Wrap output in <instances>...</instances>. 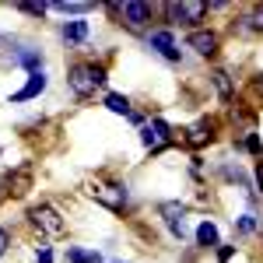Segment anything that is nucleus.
Returning <instances> with one entry per match:
<instances>
[{
	"label": "nucleus",
	"mask_w": 263,
	"mask_h": 263,
	"mask_svg": "<svg viewBox=\"0 0 263 263\" xmlns=\"http://www.w3.org/2000/svg\"><path fill=\"white\" fill-rule=\"evenodd\" d=\"M88 197L95 203H102V207H109V211H123L126 207V190L123 186H116V182H91L88 186Z\"/></svg>",
	"instance_id": "7ed1b4c3"
},
{
	"label": "nucleus",
	"mask_w": 263,
	"mask_h": 263,
	"mask_svg": "<svg viewBox=\"0 0 263 263\" xmlns=\"http://www.w3.org/2000/svg\"><path fill=\"white\" fill-rule=\"evenodd\" d=\"M11 186H14V193H25V190H28V172H18V176L11 179Z\"/></svg>",
	"instance_id": "a211bd4d"
},
{
	"label": "nucleus",
	"mask_w": 263,
	"mask_h": 263,
	"mask_svg": "<svg viewBox=\"0 0 263 263\" xmlns=\"http://www.w3.org/2000/svg\"><path fill=\"white\" fill-rule=\"evenodd\" d=\"M88 35V21H67L63 25V39L67 42H81Z\"/></svg>",
	"instance_id": "f8f14e48"
},
{
	"label": "nucleus",
	"mask_w": 263,
	"mask_h": 263,
	"mask_svg": "<svg viewBox=\"0 0 263 263\" xmlns=\"http://www.w3.org/2000/svg\"><path fill=\"white\" fill-rule=\"evenodd\" d=\"M109 11H116L123 21H126V28H144V21H151V7L141 4V0H126V4H109Z\"/></svg>",
	"instance_id": "20e7f679"
},
{
	"label": "nucleus",
	"mask_w": 263,
	"mask_h": 263,
	"mask_svg": "<svg viewBox=\"0 0 263 263\" xmlns=\"http://www.w3.org/2000/svg\"><path fill=\"white\" fill-rule=\"evenodd\" d=\"M232 253H235L232 246H221V249H218V263H228V260H232Z\"/></svg>",
	"instance_id": "412c9836"
},
{
	"label": "nucleus",
	"mask_w": 263,
	"mask_h": 263,
	"mask_svg": "<svg viewBox=\"0 0 263 263\" xmlns=\"http://www.w3.org/2000/svg\"><path fill=\"white\" fill-rule=\"evenodd\" d=\"M246 21H249V28H256V32H263V4H260V7H256V11H253V14H249Z\"/></svg>",
	"instance_id": "f3484780"
},
{
	"label": "nucleus",
	"mask_w": 263,
	"mask_h": 263,
	"mask_svg": "<svg viewBox=\"0 0 263 263\" xmlns=\"http://www.w3.org/2000/svg\"><path fill=\"white\" fill-rule=\"evenodd\" d=\"M165 11H168L172 21H200L207 14V4H200V0H182V4H165Z\"/></svg>",
	"instance_id": "39448f33"
},
{
	"label": "nucleus",
	"mask_w": 263,
	"mask_h": 263,
	"mask_svg": "<svg viewBox=\"0 0 263 263\" xmlns=\"http://www.w3.org/2000/svg\"><path fill=\"white\" fill-rule=\"evenodd\" d=\"M7 246H11V239H7V232H4V228H0V256H4V253H7Z\"/></svg>",
	"instance_id": "4be33fe9"
},
{
	"label": "nucleus",
	"mask_w": 263,
	"mask_h": 263,
	"mask_svg": "<svg viewBox=\"0 0 263 263\" xmlns=\"http://www.w3.org/2000/svg\"><path fill=\"white\" fill-rule=\"evenodd\" d=\"M211 137H214V123H211V120H200L193 130H190V137H186V141L193 144V147H200V144H207Z\"/></svg>",
	"instance_id": "9d476101"
},
{
	"label": "nucleus",
	"mask_w": 263,
	"mask_h": 263,
	"mask_svg": "<svg viewBox=\"0 0 263 263\" xmlns=\"http://www.w3.org/2000/svg\"><path fill=\"white\" fill-rule=\"evenodd\" d=\"M151 46L155 49H162V57H168V60H179V49H176V39H172V32H151Z\"/></svg>",
	"instance_id": "6e6552de"
},
{
	"label": "nucleus",
	"mask_w": 263,
	"mask_h": 263,
	"mask_svg": "<svg viewBox=\"0 0 263 263\" xmlns=\"http://www.w3.org/2000/svg\"><path fill=\"white\" fill-rule=\"evenodd\" d=\"M239 232H246V235H249V232H256V221H253V214H242V218H239Z\"/></svg>",
	"instance_id": "6ab92c4d"
},
{
	"label": "nucleus",
	"mask_w": 263,
	"mask_h": 263,
	"mask_svg": "<svg viewBox=\"0 0 263 263\" xmlns=\"http://www.w3.org/2000/svg\"><path fill=\"white\" fill-rule=\"evenodd\" d=\"M190 49H197L200 57H214L218 53V35L214 32H203V28H197V32H190Z\"/></svg>",
	"instance_id": "0eeeda50"
},
{
	"label": "nucleus",
	"mask_w": 263,
	"mask_h": 263,
	"mask_svg": "<svg viewBox=\"0 0 263 263\" xmlns=\"http://www.w3.org/2000/svg\"><path fill=\"white\" fill-rule=\"evenodd\" d=\"M67 84H70V91H74L78 99H88V95H95L99 84H105V70L95 67V63H78V67H70Z\"/></svg>",
	"instance_id": "f257e3e1"
},
{
	"label": "nucleus",
	"mask_w": 263,
	"mask_h": 263,
	"mask_svg": "<svg viewBox=\"0 0 263 263\" xmlns=\"http://www.w3.org/2000/svg\"><path fill=\"white\" fill-rule=\"evenodd\" d=\"M18 7L25 14H42V11H46V4H18Z\"/></svg>",
	"instance_id": "aec40b11"
},
{
	"label": "nucleus",
	"mask_w": 263,
	"mask_h": 263,
	"mask_svg": "<svg viewBox=\"0 0 263 263\" xmlns=\"http://www.w3.org/2000/svg\"><path fill=\"white\" fill-rule=\"evenodd\" d=\"M256 182H260V190H263V158L256 162Z\"/></svg>",
	"instance_id": "b1692460"
},
{
	"label": "nucleus",
	"mask_w": 263,
	"mask_h": 263,
	"mask_svg": "<svg viewBox=\"0 0 263 263\" xmlns=\"http://www.w3.org/2000/svg\"><path fill=\"white\" fill-rule=\"evenodd\" d=\"M57 11H63V14H81V11H91V4L88 0H60V4H53Z\"/></svg>",
	"instance_id": "2eb2a0df"
},
{
	"label": "nucleus",
	"mask_w": 263,
	"mask_h": 263,
	"mask_svg": "<svg viewBox=\"0 0 263 263\" xmlns=\"http://www.w3.org/2000/svg\"><path fill=\"white\" fill-rule=\"evenodd\" d=\"M197 242L200 246H218V228H214V221H203L200 228H197Z\"/></svg>",
	"instance_id": "ddd939ff"
},
{
	"label": "nucleus",
	"mask_w": 263,
	"mask_h": 263,
	"mask_svg": "<svg viewBox=\"0 0 263 263\" xmlns=\"http://www.w3.org/2000/svg\"><path fill=\"white\" fill-rule=\"evenodd\" d=\"M42 91H46V78H42V74H32L28 84L11 95V102H28V99H35V95H42Z\"/></svg>",
	"instance_id": "1a4fd4ad"
},
{
	"label": "nucleus",
	"mask_w": 263,
	"mask_h": 263,
	"mask_svg": "<svg viewBox=\"0 0 263 263\" xmlns=\"http://www.w3.org/2000/svg\"><path fill=\"white\" fill-rule=\"evenodd\" d=\"M211 81H214V88H218V95H221L224 102H232L235 88H232V78H228L224 70H214V74H211Z\"/></svg>",
	"instance_id": "9b49d317"
},
{
	"label": "nucleus",
	"mask_w": 263,
	"mask_h": 263,
	"mask_svg": "<svg viewBox=\"0 0 263 263\" xmlns=\"http://www.w3.org/2000/svg\"><path fill=\"white\" fill-rule=\"evenodd\" d=\"M35 256H39V263H53V253H49V249H39Z\"/></svg>",
	"instance_id": "5701e85b"
},
{
	"label": "nucleus",
	"mask_w": 263,
	"mask_h": 263,
	"mask_svg": "<svg viewBox=\"0 0 263 263\" xmlns=\"http://www.w3.org/2000/svg\"><path fill=\"white\" fill-rule=\"evenodd\" d=\"M105 109L109 112H120V116H130V102L123 95H105Z\"/></svg>",
	"instance_id": "dca6fc26"
},
{
	"label": "nucleus",
	"mask_w": 263,
	"mask_h": 263,
	"mask_svg": "<svg viewBox=\"0 0 263 263\" xmlns=\"http://www.w3.org/2000/svg\"><path fill=\"white\" fill-rule=\"evenodd\" d=\"M158 214L165 218V224H168V228H172L179 239L186 235V207H182V203L168 200V203H162V207H158Z\"/></svg>",
	"instance_id": "423d86ee"
},
{
	"label": "nucleus",
	"mask_w": 263,
	"mask_h": 263,
	"mask_svg": "<svg viewBox=\"0 0 263 263\" xmlns=\"http://www.w3.org/2000/svg\"><path fill=\"white\" fill-rule=\"evenodd\" d=\"M260 232H263V228H260Z\"/></svg>",
	"instance_id": "393cba45"
},
{
	"label": "nucleus",
	"mask_w": 263,
	"mask_h": 263,
	"mask_svg": "<svg viewBox=\"0 0 263 263\" xmlns=\"http://www.w3.org/2000/svg\"><path fill=\"white\" fill-rule=\"evenodd\" d=\"M67 260H70V263H102V256H99V253H88V249L70 246V249H67Z\"/></svg>",
	"instance_id": "4468645a"
},
{
	"label": "nucleus",
	"mask_w": 263,
	"mask_h": 263,
	"mask_svg": "<svg viewBox=\"0 0 263 263\" xmlns=\"http://www.w3.org/2000/svg\"><path fill=\"white\" fill-rule=\"evenodd\" d=\"M28 218H32V224L39 228L42 235H49V239H60L63 232H67V224H63L60 211H57V207H49V203L32 207V211H28Z\"/></svg>",
	"instance_id": "f03ea898"
}]
</instances>
